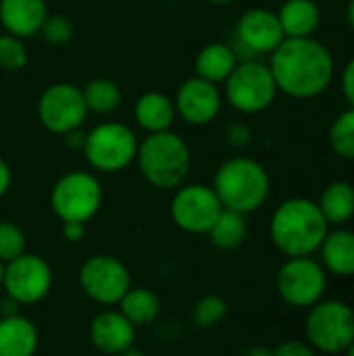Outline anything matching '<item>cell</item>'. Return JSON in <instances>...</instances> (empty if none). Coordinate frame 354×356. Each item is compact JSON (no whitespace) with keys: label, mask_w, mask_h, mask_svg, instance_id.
Wrapping results in <instances>:
<instances>
[{"label":"cell","mask_w":354,"mask_h":356,"mask_svg":"<svg viewBox=\"0 0 354 356\" xmlns=\"http://www.w3.org/2000/svg\"><path fill=\"white\" fill-rule=\"evenodd\" d=\"M307 340L313 348L338 355L354 342V309L340 300H319L305 321Z\"/></svg>","instance_id":"52a82bcc"},{"label":"cell","mask_w":354,"mask_h":356,"mask_svg":"<svg viewBox=\"0 0 354 356\" xmlns=\"http://www.w3.org/2000/svg\"><path fill=\"white\" fill-rule=\"evenodd\" d=\"M10 179H13V175H10V167L6 165V161H2V159H0V198L8 192V188H10Z\"/></svg>","instance_id":"8d00e7d4"},{"label":"cell","mask_w":354,"mask_h":356,"mask_svg":"<svg viewBox=\"0 0 354 356\" xmlns=\"http://www.w3.org/2000/svg\"><path fill=\"white\" fill-rule=\"evenodd\" d=\"M171 219L186 234H209L223 207L211 186L182 184L171 200Z\"/></svg>","instance_id":"30bf717a"},{"label":"cell","mask_w":354,"mask_h":356,"mask_svg":"<svg viewBox=\"0 0 354 356\" xmlns=\"http://www.w3.org/2000/svg\"><path fill=\"white\" fill-rule=\"evenodd\" d=\"M81 292L104 307L119 305L121 298L131 288V277L127 267L111 254H94L86 259L77 273Z\"/></svg>","instance_id":"9c48e42d"},{"label":"cell","mask_w":354,"mask_h":356,"mask_svg":"<svg viewBox=\"0 0 354 356\" xmlns=\"http://www.w3.org/2000/svg\"><path fill=\"white\" fill-rule=\"evenodd\" d=\"M102 204V186L88 171H69L56 179L50 192V207L61 223H88Z\"/></svg>","instance_id":"ba28073f"},{"label":"cell","mask_w":354,"mask_h":356,"mask_svg":"<svg viewBox=\"0 0 354 356\" xmlns=\"http://www.w3.org/2000/svg\"><path fill=\"white\" fill-rule=\"evenodd\" d=\"M227 315V305L221 296L217 294H207L202 296L196 305H194V311H192V321L196 327H202V330H211L215 325H219Z\"/></svg>","instance_id":"83f0119b"},{"label":"cell","mask_w":354,"mask_h":356,"mask_svg":"<svg viewBox=\"0 0 354 356\" xmlns=\"http://www.w3.org/2000/svg\"><path fill=\"white\" fill-rule=\"evenodd\" d=\"M119 311L134 327H144L161 315V300L148 288H129L119 302Z\"/></svg>","instance_id":"603a6c76"},{"label":"cell","mask_w":354,"mask_h":356,"mask_svg":"<svg viewBox=\"0 0 354 356\" xmlns=\"http://www.w3.org/2000/svg\"><path fill=\"white\" fill-rule=\"evenodd\" d=\"M286 40L277 13L269 8H248L236 25V42L248 58L271 54Z\"/></svg>","instance_id":"5bb4252c"},{"label":"cell","mask_w":354,"mask_h":356,"mask_svg":"<svg viewBox=\"0 0 354 356\" xmlns=\"http://www.w3.org/2000/svg\"><path fill=\"white\" fill-rule=\"evenodd\" d=\"M63 140H65V146H67L69 150H83L86 134L77 127V129H71V131L63 134Z\"/></svg>","instance_id":"d590c367"},{"label":"cell","mask_w":354,"mask_h":356,"mask_svg":"<svg viewBox=\"0 0 354 356\" xmlns=\"http://www.w3.org/2000/svg\"><path fill=\"white\" fill-rule=\"evenodd\" d=\"M286 38H311L321 21L315 0H286L277 13Z\"/></svg>","instance_id":"44dd1931"},{"label":"cell","mask_w":354,"mask_h":356,"mask_svg":"<svg viewBox=\"0 0 354 356\" xmlns=\"http://www.w3.org/2000/svg\"><path fill=\"white\" fill-rule=\"evenodd\" d=\"M223 209L240 215L259 211L271 190L267 169L250 156H232L219 165L211 186Z\"/></svg>","instance_id":"3957f363"},{"label":"cell","mask_w":354,"mask_h":356,"mask_svg":"<svg viewBox=\"0 0 354 356\" xmlns=\"http://www.w3.org/2000/svg\"><path fill=\"white\" fill-rule=\"evenodd\" d=\"M277 92L298 100L323 94L334 79V56L325 44L311 38H286L269 63Z\"/></svg>","instance_id":"6da1fadb"},{"label":"cell","mask_w":354,"mask_h":356,"mask_svg":"<svg viewBox=\"0 0 354 356\" xmlns=\"http://www.w3.org/2000/svg\"><path fill=\"white\" fill-rule=\"evenodd\" d=\"M273 356H315V348L300 340H286L273 350Z\"/></svg>","instance_id":"d6a6232c"},{"label":"cell","mask_w":354,"mask_h":356,"mask_svg":"<svg viewBox=\"0 0 354 356\" xmlns=\"http://www.w3.org/2000/svg\"><path fill=\"white\" fill-rule=\"evenodd\" d=\"M346 21L354 29V0H348V4H346Z\"/></svg>","instance_id":"ab89813d"},{"label":"cell","mask_w":354,"mask_h":356,"mask_svg":"<svg viewBox=\"0 0 354 356\" xmlns=\"http://www.w3.org/2000/svg\"><path fill=\"white\" fill-rule=\"evenodd\" d=\"M221 92L217 83H211L200 77L186 79L173 98L175 113L190 125H209L217 119L221 111Z\"/></svg>","instance_id":"9a60e30c"},{"label":"cell","mask_w":354,"mask_h":356,"mask_svg":"<svg viewBox=\"0 0 354 356\" xmlns=\"http://www.w3.org/2000/svg\"><path fill=\"white\" fill-rule=\"evenodd\" d=\"M277 294L296 309H311L323 298L325 271L311 257L288 259L277 271Z\"/></svg>","instance_id":"8fae6325"},{"label":"cell","mask_w":354,"mask_h":356,"mask_svg":"<svg viewBox=\"0 0 354 356\" xmlns=\"http://www.w3.org/2000/svg\"><path fill=\"white\" fill-rule=\"evenodd\" d=\"M227 144L232 148H246L252 142V131L246 123H232L227 127Z\"/></svg>","instance_id":"1f68e13d"},{"label":"cell","mask_w":354,"mask_h":356,"mask_svg":"<svg viewBox=\"0 0 354 356\" xmlns=\"http://www.w3.org/2000/svg\"><path fill=\"white\" fill-rule=\"evenodd\" d=\"M319 252L330 273L340 277L354 275V232L348 229L328 232L325 240L319 246Z\"/></svg>","instance_id":"7402d4cb"},{"label":"cell","mask_w":354,"mask_h":356,"mask_svg":"<svg viewBox=\"0 0 354 356\" xmlns=\"http://www.w3.org/2000/svg\"><path fill=\"white\" fill-rule=\"evenodd\" d=\"M346 356H354V342L348 346V348H346Z\"/></svg>","instance_id":"ee69618b"},{"label":"cell","mask_w":354,"mask_h":356,"mask_svg":"<svg viewBox=\"0 0 354 356\" xmlns=\"http://www.w3.org/2000/svg\"><path fill=\"white\" fill-rule=\"evenodd\" d=\"M40 336L31 319L17 313L0 317V356H33Z\"/></svg>","instance_id":"ac0fdd59"},{"label":"cell","mask_w":354,"mask_h":356,"mask_svg":"<svg viewBox=\"0 0 354 356\" xmlns=\"http://www.w3.org/2000/svg\"><path fill=\"white\" fill-rule=\"evenodd\" d=\"M244 356H273V350H271L269 346H261V344H259V346L248 348Z\"/></svg>","instance_id":"f35d334b"},{"label":"cell","mask_w":354,"mask_h":356,"mask_svg":"<svg viewBox=\"0 0 354 356\" xmlns=\"http://www.w3.org/2000/svg\"><path fill=\"white\" fill-rule=\"evenodd\" d=\"M25 234L10 221H0V261L6 265L25 252Z\"/></svg>","instance_id":"f546056e"},{"label":"cell","mask_w":354,"mask_h":356,"mask_svg":"<svg viewBox=\"0 0 354 356\" xmlns=\"http://www.w3.org/2000/svg\"><path fill=\"white\" fill-rule=\"evenodd\" d=\"M88 117V106L81 88L58 81L46 88L38 100V119L52 134H67L81 127Z\"/></svg>","instance_id":"4fadbf2b"},{"label":"cell","mask_w":354,"mask_h":356,"mask_svg":"<svg viewBox=\"0 0 354 356\" xmlns=\"http://www.w3.org/2000/svg\"><path fill=\"white\" fill-rule=\"evenodd\" d=\"M19 302H15L13 298H4V302H0V317H10V315H17L19 313Z\"/></svg>","instance_id":"74e56055"},{"label":"cell","mask_w":354,"mask_h":356,"mask_svg":"<svg viewBox=\"0 0 354 356\" xmlns=\"http://www.w3.org/2000/svg\"><path fill=\"white\" fill-rule=\"evenodd\" d=\"M138 125L148 134H159L171 129L177 113L173 100L163 92H144L134 106Z\"/></svg>","instance_id":"d6986e66"},{"label":"cell","mask_w":354,"mask_h":356,"mask_svg":"<svg viewBox=\"0 0 354 356\" xmlns=\"http://www.w3.org/2000/svg\"><path fill=\"white\" fill-rule=\"evenodd\" d=\"M246 234H248L246 215H240L236 211L223 209L207 236L211 238L215 248H219V250H234V248L242 246V242L246 240Z\"/></svg>","instance_id":"d4e9b609"},{"label":"cell","mask_w":354,"mask_h":356,"mask_svg":"<svg viewBox=\"0 0 354 356\" xmlns=\"http://www.w3.org/2000/svg\"><path fill=\"white\" fill-rule=\"evenodd\" d=\"M81 94H83L88 113H96V115H108L121 102L119 86L113 79H106V77L90 79L86 83V88H81Z\"/></svg>","instance_id":"484cf974"},{"label":"cell","mask_w":354,"mask_h":356,"mask_svg":"<svg viewBox=\"0 0 354 356\" xmlns=\"http://www.w3.org/2000/svg\"><path fill=\"white\" fill-rule=\"evenodd\" d=\"M90 340L94 348L111 356H119L136 342V327L121 311H102L90 323Z\"/></svg>","instance_id":"2e32d148"},{"label":"cell","mask_w":354,"mask_h":356,"mask_svg":"<svg viewBox=\"0 0 354 356\" xmlns=\"http://www.w3.org/2000/svg\"><path fill=\"white\" fill-rule=\"evenodd\" d=\"M277 96V86L269 65L248 58L236 65L232 75L225 79L227 102L246 115L267 111Z\"/></svg>","instance_id":"8992f818"},{"label":"cell","mask_w":354,"mask_h":356,"mask_svg":"<svg viewBox=\"0 0 354 356\" xmlns=\"http://www.w3.org/2000/svg\"><path fill=\"white\" fill-rule=\"evenodd\" d=\"M207 2H211V4H217V6H225V4H232L234 0H207Z\"/></svg>","instance_id":"b9f144b4"},{"label":"cell","mask_w":354,"mask_h":356,"mask_svg":"<svg viewBox=\"0 0 354 356\" xmlns=\"http://www.w3.org/2000/svg\"><path fill=\"white\" fill-rule=\"evenodd\" d=\"M2 280H4V263L0 261V286H2Z\"/></svg>","instance_id":"7bdbcfd3"},{"label":"cell","mask_w":354,"mask_h":356,"mask_svg":"<svg viewBox=\"0 0 354 356\" xmlns=\"http://www.w3.org/2000/svg\"><path fill=\"white\" fill-rule=\"evenodd\" d=\"M319 211L323 213L328 223L340 225L354 217V186L348 181H334L330 184L317 202Z\"/></svg>","instance_id":"cb8c5ba5"},{"label":"cell","mask_w":354,"mask_h":356,"mask_svg":"<svg viewBox=\"0 0 354 356\" xmlns=\"http://www.w3.org/2000/svg\"><path fill=\"white\" fill-rule=\"evenodd\" d=\"M63 238L71 244H77L83 240L86 236V223H79V221H67L63 223V229H61Z\"/></svg>","instance_id":"836d02e7"},{"label":"cell","mask_w":354,"mask_h":356,"mask_svg":"<svg viewBox=\"0 0 354 356\" xmlns=\"http://www.w3.org/2000/svg\"><path fill=\"white\" fill-rule=\"evenodd\" d=\"M27 65V50L21 38L10 33L0 35V69L2 71H21Z\"/></svg>","instance_id":"f1b7e54d"},{"label":"cell","mask_w":354,"mask_h":356,"mask_svg":"<svg viewBox=\"0 0 354 356\" xmlns=\"http://www.w3.org/2000/svg\"><path fill=\"white\" fill-rule=\"evenodd\" d=\"M4 292L21 307L38 305L52 288V269L40 254L23 252L4 265Z\"/></svg>","instance_id":"7c38bea8"},{"label":"cell","mask_w":354,"mask_h":356,"mask_svg":"<svg viewBox=\"0 0 354 356\" xmlns=\"http://www.w3.org/2000/svg\"><path fill=\"white\" fill-rule=\"evenodd\" d=\"M119 356H146L140 348H136V346H131V348H127V350H123Z\"/></svg>","instance_id":"60d3db41"},{"label":"cell","mask_w":354,"mask_h":356,"mask_svg":"<svg viewBox=\"0 0 354 356\" xmlns=\"http://www.w3.org/2000/svg\"><path fill=\"white\" fill-rule=\"evenodd\" d=\"M238 63L240 60H238L234 46H230L225 42H213V44H207L196 54L194 71H196V77L207 79L211 83H219L232 75V71L236 69Z\"/></svg>","instance_id":"ffe728a7"},{"label":"cell","mask_w":354,"mask_h":356,"mask_svg":"<svg viewBox=\"0 0 354 356\" xmlns=\"http://www.w3.org/2000/svg\"><path fill=\"white\" fill-rule=\"evenodd\" d=\"M46 17V0H0V23L15 38L25 40L40 33Z\"/></svg>","instance_id":"e0dca14e"},{"label":"cell","mask_w":354,"mask_h":356,"mask_svg":"<svg viewBox=\"0 0 354 356\" xmlns=\"http://www.w3.org/2000/svg\"><path fill=\"white\" fill-rule=\"evenodd\" d=\"M342 94L348 100V104L354 106V56L346 63L342 73Z\"/></svg>","instance_id":"e575fe53"},{"label":"cell","mask_w":354,"mask_h":356,"mask_svg":"<svg viewBox=\"0 0 354 356\" xmlns=\"http://www.w3.org/2000/svg\"><path fill=\"white\" fill-rule=\"evenodd\" d=\"M328 140H330L332 150L338 156L354 161V106L342 111L334 119L330 134H328Z\"/></svg>","instance_id":"4316f807"},{"label":"cell","mask_w":354,"mask_h":356,"mask_svg":"<svg viewBox=\"0 0 354 356\" xmlns=\"http://www.w3.org/2000/svg\"><path fill=\"white\" fill-rule=\"evenodd\" d=\"M328 227L330 223L317 202L309 198H288L271 215L269 236L280 252L288 259H296L317 252L330 232Z\"/></svg>","instance_id":"7a4b0ae2"},{"label":"cell","mask_w":354,"mask_h":356,"mask_svg":"<svg viewBox=\"0 0 354 356\" xmlns=\"http://www.w3.org/2000/svg\"><path fill=\"white\" fill-rule=\"evenodd\" d=\"M40 35L44 38V42L52 46H65L73 38V25L63 15H48L46 21L42 23Z\"/></svg>","instance_id":"4dcf8cb0"},{"label":"cell","mask_w":354,"mask_h":356,"mask_svg":"<svg viewBox=\"0 0 354 356\" xmlns=\"http://www.w3.org/2000/svg\"><path fill=\"white\" fill-rule=\"evenodd\" d=\"M138 169L142 177L159 190H177L192 165V154L186 140L171 129L148 134L138 144L136 154Z\"/></svg>","instance_id":"277c9868"},{"label":"cell","mask_w":354,"mask_h":356,"mask_svg":"<svg viewBox=\"0 0 354 356\" xmlns=\"http://www.w3.org/2000/svg\"><path fill=\"white\" fill-rule=\"evenodd\" d=\"M138 144L131 127L119 121H104L86 134L81 152L92 169L100 173H117L136 161Z\"/></svg>","instance_id":"5b68a950"}]
</instances>
